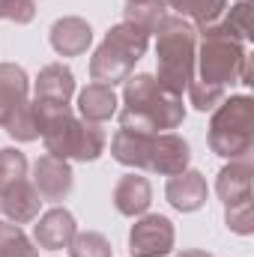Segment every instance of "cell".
<instances>
[{
  "label": "cell",
  "mask_w": 254,
  "mask_h": 257,
  "mask_svg": "<svg viewBox=\"0 0 254 257\" xmlns=\"http://www.w3.org/2000/svg\"><path fill=\"white\" fill-rule=\"evenodd\" d=\"M75 96V75L63 63H48L42 66V72L36 75V87H33V99L39 102H54V105H69V99Z\"/></svg>",
  "instance_id": "9a60e30c"
},
{
  "label": "cell",
  "mask_w": 254,
  "mask_h": 257,
  "mask_svg": "<svg viewBox=\"0 0 254 257\" xmlns=\"http://www.w3.org/2000/svg\"><path fill=\"white\" fill-rule=\"evenodd\" d=\"M156 36V60L159 72L156 81L171 90L174 96H183L194 81V57H197V27L186 18L168 12L159 27L153 30Z\"/></svg>",
  "instance_id": "7a4b0ae2"
},
{
  "label": "cell",
  "mask_w": 254,
  "mask_h": 257,
  "mask_svg": "<svg viewBox=\"0 0 254 257\" xmlns=\"http://www.w3.org/2000/svg\"><path fill=\"white\" fill-rule=\"evenodd\" d=\"M75 233H78V224H75V215L66 206H54V209L42 212L39 221L33 224V242L39 248H45V251L69 248Z\"/></svg>",
  "instance_id": "30bf717a"
},
{
  "label": "cell",
  "mask_w": 254,
  "mask_h": 257,
  "mask_svg": "<svg viewBox=\"0 0 254 257\" xmlns=\"http://www.w3.org/2000/svg\"><path fill=\"white\" fill-rule=\"evenodd\" d=\"M78 114H81V120L96 123V126L108 123L117 114V93H114V87L99 84V81L87 84L78 93Z\"/></svg>",
  "instance_id": "ac0fdd59"
},
{
  "label": "cell",
  "mask_w": 254,
  "mask_h": 257,
  "mask_svg": "<svg viewBox=\"0 0 254 257\" xmlns=\"http://www.w3.org/2000/svg\"><path fill=\"white\" fill-rule=\"evenodd\" d=\"M177 230L168 215L159 212H144L129 230V254L132 257H165L174 251Z\"/></svg>",
  "instance_id": "52a82bcc"
},
{
  "label": "cell",
  "mask_w": 254,
  "mask_h": 257,
  "mask_svg": "<svg viewBox=\"0 0 254 257\" xmlns=\"http://www.w3.org/2000/svg\"><path fill=\"white\" fill-rule=\"evenodd\" d=\"M147 45H150V33L144 27H138L132 21L114 24L105 33L102 45L90 57V78L99 84H108V87L123 84L132 75L135 63L144 57Z\"/></svg>",
  "instance_id": "277c9868"
},
{
  "label": "cell",
  "mask_w": 254,
  "mask_h": 257,
  "mask_svg": "<svg viewBox=\"0 0 254 257\" xmlns=\"http://www.w3.org/2000/svg\"><path fill=\"white\" fill-rule=\"evenodd\" d=\"M30 102V78L21 66L0 63V128Z\"/></svg>",
  "instance_id": "4fadbf2b"
},
{
  "label": "cell",
  "mask_w": 254,
  "mask_h": 257,
  "mask_svg": "<svg viewBox=\"0 0 254 257\" xmlns=\"http://www.w3.org/2000/svg\"><path fill=\"white\" fill-rule=\"evenodd\" d=\"M48 42L60 57H78L93 45V27L81 15H63L51 24Z\"/></svg>",
  "instance_id": "7c38bea8"
},
{
  "label": "cell",
  "mask_w": 254,
  "mask_h": 257,
  "mask_svg": "<svg viewBox=\"0 0 254 257\" xmlns=\"http://www.w3.org/2000/svg\"><path fill=\"white\" fill-rule=\"evenodd\" d=\"M209 150L227 162L251 159L254 150V99L230 96L224 99L209 120Z\"/></svg>",
  "instance_id": "8992f818"
},
{
  "label": "cell",
  "mask_w": 254,
  "mask_h": 257,
  "mask_svg": "<svg viewBox=\"0 0 254 257\" xmlns=\"http://www.w3.org/2000/svg\"><path fill=\"white\" fill-rule=\"evenodd\" d=\"M189 105L194 111H215L224 99H227V90H218V87H206V84H200V81H191L189 84Z\"/></svg>",
  "instance_id": "484cf974"
},
{
  "label": "cell",
  "mask_w": 254,
  "mask_h": 257,
  "mask_svg": "<svg viewBox=\"0 0 254 257\" xmlns=\"http://www.w3.org/2000/svg\"><path fill=\"white\" fill-rule=\"evenodd\" d=\"M0 18L15 24H30L36 18V0H0Z\"/></svg>",
  "instance_id": "4316f807"
},
{
  "label": "cell",
  "mask_w": 254,
  "mask_h": 257,
  "mask_svg": "<svg viewBox=\"0 0 254 257\" xmlns=\"http://www.w3.org/2000/svg\"><path fill=\"white\" fill-rule=\"evenodd\" d=\"M186 120L183 96L165 90L156 75L138 72L123 81V111L120 128L132 132H174Z\"/></svg>",
  "instance_id": "6da1fadb"
},
{
  "label": "cell",
  "mask_w": 254,
  "mask_h": 257,
  "mask_svg": "<svg viewBox=\"0 0 254 257\" xmlns=\"http://www.w3.org/2000/svg\"><path fill=\"white\" fill-rule=\"evenodd\" d=\"M224 224L236 236H251L254 233V206L251 200H236L224 206Z\"/></svg>",
  "instance_id": "d4e9b609"
},
{
  "label": "cell",
  "mask_w": 254,
  "mask_h": 257,
  "mask_svg": "<svg viewBox=\"0 0 254 257\" xmlns=\"http://www.w3.org/2000/svg\"><path fill=\"white\" fill-rule=\"evenodd\" d=\"M33 189L39 192L42 200L48 203H60L66 200L72 189H75V174H72V165L66 159H57L51 153L39 156L36 165H33Z\"/></svg>",
  "instance_id": "9c48e42d"
},
{
  "label": "cell",
  "mask_w": 254,
  "mask_h": 257,
  "mask_svg": "<svg viewBox=\"0 0 254 257\" xmlns=\"http://www.w3.org/2000/svg\"><path fill=\"white\" fill-rule=\"evenodd\" d=\"M251 9H254L251 0H239V3H233V6H227L218 21L224 24V30H227L230 36L248 42V39H251Z\"/></svg>",
  "instance_id": "603a6c76"
},
{
  "label": "cell",
  "mask_w": 254,
  "mask_h": 257,
  "mask_svg": "<svg viewBox=\"0 0 254 257\" xmlns=\"http://www.w3.org/2000/svg\"><path fill=\"white\" fill-rule=\"evenodd\" d=\"M69 254L72 257H111V239L99 230H78L75 239L69 242Z\"/></svg>",
  "instance_id": "7402d4cb"
},
{
  "label": "cell",
  "mask_w": 254,
  "mask_h": 257,
  "mask_svg": "<svg viewBox=\"0 0 254 257\" xmlns=\"http://www.w3.org/2000/svg\"><path fill=\"white\" fill-rule=\"evenodd\" d=\"M27 177V156L18 147H0V189Z\"/></svg>",
  "instance_id": "cb8c5ba5"
},
{
  "label": "cell",
  "mask_w": 254,
  "mask_h": 257,
  "mask_svg": "<svg viewBox=\"0 0 254 257\" xmlns=\"http://www.w3.org/2000/svg\"><path fill=\"white\" fill-rule=\"evenodd\" d=\"M42 197L33 189V183L24 177L6 189H0V212L6 215V221L12 224H27V221H36L39 218V209H42Z\"/></svg>",
  "instance_id": "5bb4252c"
},
{
  "label": "cell",
  "mask_w": 254,
  "mask_h": 257,
  "mask_svg": "<svg viewBox=\"0 0 254 257\" xmlns=\"http://www.w3.org/2000/svg\"><path fill=\"white\" fill-rule=\"evenodd\" d=\"M165 197L174 209L180 212H197L200 206H206V197H209V186H206V177L194 168H186L174 177H168V186H165Z\"/></svg>",
  "instance_id": "8fae6325"
},
{
  "label": "cell",
  "mask_w": 254,
  "mask_h": 257,
  "mask_svg": "<svg viewBox=\"0 0 254 257\" xmlns=\"http://www.w3.org/2000/svg\"><path fill=\"white\" fill-rule=\"evenodd\" d=\"M248 60V48L242 39L230 36L221 21L197 30V57H194V81L206 87L227 90L239 84L242 63Z\"/></svg>",
  "instance_id": "3957f363"
},
{
  "label": "cell",
  "mask_w": 254,
  "mask_h": 257,
  "mask_svg": "<svg viewBox=\"0 0 254 257\" xmlns=\"http://www.w3.org/2000/svg\"><path fill=\"white\" fill-rule=\"evenodd\" d=\"M177 257H212L209 251H197V248H189V251H180Z\"/></svg>",
  "instance_id": "83f0119b"
},
{
  "label": "cell",
  "mask_w": 254,
  "mask_h": 257,
  "mask_svg": "<svg viewBox=\"0 0 254 257\" xmlns=\"http://www.w3.org/2000/svg\"><path fill=\"white\" fill-rule=\"evenodd\" d=\"M251 159H233L227 162L218 177H215V192L221 197V203H236V200H251Z\"/></svg>",
  "instance_id": "2e32d148"
},
{
  "label": "cell",
  "mask_w": 254,
  "mask_h": 257,
  "mask_svg": "<svg viewBox=\"0 0 254 257\" xmlns=\"http://www.w3.org/2000/svg\"><path fill=\"white\" fill-rule=\"evenodd\" d=\"M168 12L186 18L189 24H194L197 30L206 27V24H215L224 9H227V0H165Z\"/></svg>",
  "instance_id": "d6986e66"
},
{
  "label": "cell",
  "mask_w": 254,
  "mask_h": 257,
  "mask_svg": "<svg viewBox=\"0 0 254 257\" xmlns=\"http://www.w3.org/2000/svg\"><path fill=\"white\" fill-rule=\"evenodd\" d=\"M150 203H153V186L147 177H141V174L120 177V183L114 186V206L120 215L138 218L150 209Z\"/></svg>",
  "instance_id": "e0dca14e"
},
{
  "label": "cell",
  "mask_w": 254,
  "mask_h": 257,
  "mask_svg": "<svg viewBox=\"0 0 254 257\" xmlns=\"http://www.w3.org/2000/svg\"><path fill=\"white\" fill-rule=\"evenodd\" d=\"M189 162H191V147L183 135H177V132H156L150 138V153H147L144 171L159 174V177H174V174L186 171Z\"/></svg>",
  "instance_id": "ba28073f"
},
{
  "label": "cell",
  "mask_w": 254,
  "mask_h": 257,
  "mask_svg": "<svg viewBox=\"0 0 254 257\" xmlns=\"http://www.w3.org/2000/svg\"><path fill=\"white\" fill-rule=\"evenodd\" d=\"M39 138L45 141V150L57 159H66V162H96L105 147H108V135L105 128L96 126V123H87L81 117L72 114V108H66L60 114H54Z\"/></svg>",
  "instance_id": "5b68a950"
},
{
  "label": "cell",
  "mask_w": 254,
  "mask_h": 257,
  "mask_svg": "<svg viewBox=\"0 0 254 257\" xmlns=\"http://www.w3.org/2000/svg\"><path fill=\"white\" fill-rule=\"evenodd\" d=\"M0 257H39V248L21 230V224L0 221Z\"/></svg>",
  "instance_id": "ffe728a7"
},
{
  "label": "cell",
  "mask_w": 254,
  "mask_h": 257,
  "mask_svg": "<svg viewBox=\"0 0 254 257\" xmlns=\"http://www.w3.org/2000/svg\"><path fill=\"white\" fill-rule=\"evenodd\" d=\"M165 15H168L165 0H138V3H126V9H123V21L144 27L150 36H153V30L159 27V21Z\"/></svg>",
  "instance_id": "44dd1931"
}]
</instances>
